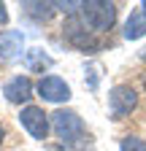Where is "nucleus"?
Instances as JSON below:
<instances>
[{"label": "nucleus", "instance_id": "obj_7", "mask_svg": "<svg viewBox=\"0 0 146 151\" xmlns=\"http://www.w3.org/2000/svg\"><path fill=\"white\" fill-rule=\"evenodd\" d=\"M33 81L30 76H14V78H8L3 84V94L6 100L14 103V105H30V97H33Z\"/></svg>", "mask_w": 146, "mask_h": 151}, {"label": "nucleus", "instance_id": "obj_6", "mask_svg": "<svg viewBox=\"0 0 146 151\" xmlns=\"http://www.w3.org/2000/svg\"><path fill=\"white\" fill-rule=\"evenodd\" d=\"M35 89H38V97H43L46 103H54V105L70 100V86H68L65 78H60V76H43Z\"/></svg>", "mask_w": 146, "mask_h": 151}, {"label": "nucleus", "instance_id": "obj_9", "mask_svg": "<svg viewBox=\"0 0 146 151\" xmlns=\"http://www.w3.org/2000/svg\"><path fill=\"white\" fill-rule=\"evenodd\" d=\"M127 41H138V38H143L146 35V16H143V11L138 8V11H133L130 16H127V22H124V32H122Z\"/></svg>", "mask_w": 146, "mask_h": 151}, {"label": "nucleus", "instance_id": "obj_13", "mask_svg": "<svg viewBox=\"0 0 146 151\" xmlns=\"http://www.w3.org/2000/svg\"><path fill=\"white\" fill-rule=\"evenodd\" d=\"M8 22V11H6V6L0 3V24H6Z\"/></svg>", "mask_w": 146, "mask_h": 151}, {"label": "nucleus", "instance_id": "obj_11", "mask_svg": "<svg viewBox=\"0 0 146 151\" xmlns=\"http://www.w3.org/2000/svg\"><path fill=\"white\" fill-rule=\"evenodd\" d=\"M22 14L35 19V22H46V19L54 14V3H22Z\"/></svg>", "mask_w": 146, "mask_h": 151}, {"label": "nucleus", "instance_id": "obj_2", "mask_svg": "<svg viewBox=\"0 0 146 151\" xmlns=\"http://www.w3.org/2000/svg\"><path fill=\"white\" fill-rule=\"evenodd\" d=\"M79 16L89 32H95V35L108 32L116 22V3H111V0H87L79 8Z\"/></svg>", "mask_w": 146, "mask_h": 151}, {"label": "nucleus", "instance_id": "obj_15", "mask_svg": "<svg viewBox=\"0 0 146 151\" xmlns=\"http://www.w3.org/2000/svg\"><path fill=\"white\" fill-rule=\"evenodd\" d=\"M141 11H143V16H146V3H141Z\"/></svg>", "mask_w": 146, "mask_h": 151}, {"label": "nucleus", "instance_id": "obj_12", "mask_svg": "<svg viewBox=\"0 0 146 151\" xmlns=\"http://www.w3.org/2000/svg\"><path fill=\"white\" fill-rule=\"evenodd\" d=\"M119 151H146V140L138 135H127V138H122Z\"/></svg>", "mask_w": 146, "mask_h": 151}, {"label": "nucleus", "instance_id": "obj_8", "mask_svg": "<svg viewBox=\"0 0 146 151\" xmlns=\"http://www.w3.org/2000/svg\"><path fill=\"white\" fill-rule=\"evenodd\" d=\"M25 46V35L19 30H0V65L14 62L22 54Z\"/></svg>", "mask_w": 146, "mask_h": 151}, {"label": "nucleus", "instance_id": "obj_5", "mask_svg": "<svg viewBox=\"0 0 146 151\" xmlns=\"http://www.w3.org/2000/svg\"><path fill=\"white\" fill-rule=\"evenodd\" d=\"M19 124L30 132V138H35V140H43L49 135V127H51L49 113L43 108H38V105H25L19 111Z\"/></svg>", "mask_w": 146, "mask_h": 151}, {"label": "nucleus", "instance_id": "obj_10", "mask_svg": "<svg viewBox=\"0 0 146 151\" xmlns=\"http://www.w3.org/2000/svg\"><path fill=\"white\" fill-rule=\"evenodd\" d=\"M25 68L33 73H43L46 68H51V57L43 49H30V51H25Z\"/></svg>", "mask_w": 146, "mask_h": 151}, {"label": "nucleus", "instance_id": "obj_3", "mask_svg": "<svg viewBox=\"0 0 146 151\" xmlns=\"http://www.w3.org/2000/svg\"><path fill=\"white\" fill-rule=\"evenodd\" d=\"M62 35H65V41H68L70 46H76V49L84 51V54H95V51L100 49V43L95 41V32H89V30L84 27V22H81L79 14H70V16L65 19Z\"/></svg>", "mask_w": 146, "mask_h": 151}, {"label": "nucleus", "instance_id": "obj_14", "mask_svg": "<svg viewBox=\"0 0 146 151\" xmlns=\"http://www.w3.org/2000/svg\"><path fill=\"white\" fill-rule=\"evenodd\" d=\"M141 84H143V89H146V73H143V78H141Z\"/></svg>", "mask_w": 146, "mask_h": 151}, {"label": "nucleus", "instance_id": "obj_1", "mask_svg": "<svg viewBox=\"0 0 146 151\" xmlns=\"http://www.w3.org/2000/svg\"><path fill=\"white\" fill-rule=\"evenodd\" d=\"M51 129H54V135H57L65 148L70 151H84L87 146V127L81 122V116L76 111H70V108H57L51 113Z\"/></svg>", "mask_w": 146, "mask_h": 151}, {"label": "nucleus", "instance_id": "obj_16", "mask_svg": "<svg viewBox=\"0 0 146 151\" xmlns=\"http://www.w3.org/2000/svg\"><path fill=\"white\" fill-rule=\"evenodd\" d=\"M3 135H6V132H3V127H0V143H3Z\"/></svg>", "mask_w": 146, "mask_h": 151}, {"label": "nucleus", "instance_id": "obj_4", "mask_svg": "<svg viewBox=\"0 0 146 151\" xmlns=\"http://www.w3.org/2000/svg\"><path fill=\"white\" fill-rule=\"evenodd\" d=\"M138 105V92L130 84H116L111 92H108V116L114 122L130 116Z\"/></svg>", "mask_w": 146, "mask_h": 151}]
</instances>
